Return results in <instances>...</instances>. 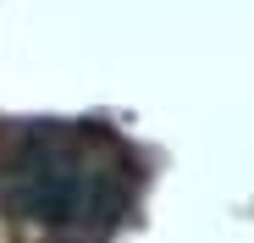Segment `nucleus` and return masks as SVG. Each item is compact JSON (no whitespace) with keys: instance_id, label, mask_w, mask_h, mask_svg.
<instances>
[{"instance_id":"obj_1","label":"nucleus","mask_w":254,"mask_h":243,"mask_svg":"<svg viewBox=\"0 0 254 243\" xmlns=\"http://www.w3.org/2000/svg\"><path fill=\"white\" fill-rule=\"evenodd\" d=\"M144 193V155L111 122H0V243H111Z\"/></svg>"}]
</instances>
